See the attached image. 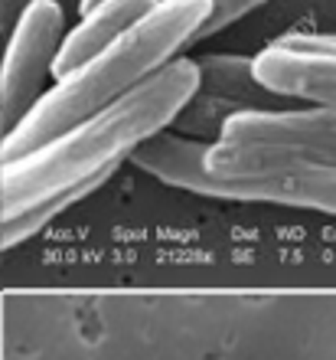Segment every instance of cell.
Returning a JSON list of instances; mask_svg holds the SVG:
<instances>
[{"instance_id":"cell-7","label":"cell","mask_w":336,"mask_h":360,"mask_svg":"<svg viewBox=\"0 0 336 360\" xmlns=\"http://www.w3.org/2000/svg\"><path fill=\"white\" fill-rule=\"evenodd\" d=\"M154 4H157V0H98L92 10L82 13V23L72 27L66 37H62L49 76L53 79L69 76L72 69L82 66L85 59H92L95 53H102L108 43L124 37L144 13L154 10Z\"/></svg>"},{"instance_id":"cell-10","label":"cell","mask_w":336,"mask_h":360,"mask_svg":"<svg viewBox=\"0 0 336 360\" xmlns=\"http://www.w3.org/2000/svg\"><path fill=\"white\" fill-rule=\"evenodd\" d=\"M288 46H304V49H333L336 53V33H290V37L278 39Z\"/></svg>"},{"instance_id":"cell-1","label":"cell","mask_w":336,"mask_h":360,"mask_svg":"<svg viewBox=\"0 0 336 360\" xmlns=\"http://www.w3.org/2000/svg\"><path fill=\"white\" fill-rule=\"evenodd\" d=\"M196 86V63L177 56L118 102L105 105L36 151L7 161L0 167V219L72 190L85 197L95 193L124 161H131L140 144L167 131Z\"/></svg>"},{"instance_id":"cell-13","label":"cell","mask_w":336,"mask_h":360,"mask_svg":"<svg viewBox=\"0 0 336 360\" xmlns=\"http://www.w3.org/2000/svg\"><path fill=\"white\" fill-rule=\"evenodd\" d=\"M0 167H4V158H0Z\"/></svg>"},{"instance_id":"cell-12","label":"cell","mask_w":336,"mask_h":360,"mask_svg":"<svg viewBox=\"0 0 336 360\" xmlns=\"http://www.w3.org/2000/svg\"><path fill=\"white\" fill-rule=\"evenodd\" d=\"M0 262H4V249H0Z\"/></svg>"},{"instance_id":"cell-9","label":"cell","mask_w":336,"mask_h":360,"mask_svg":"<svg viewBox=\"0 0 336 360\" xmlns=\"http://www.w3.org/2000/svg\"><path fill=\"white\" fill-rule=\"evenodd\" d=\"M264 4H268V0H209V13H206V20L196 27V33H193L189 43H199V39H209V37H215V33H222L225 27L238 23L242 17H248L252 10L264 7Z\"/></svg>"},{"instance_id":"cell-5","label":"cell","mask_w":336,"mask_h":360,"mask_svg":"<svg viewBox=\"0 0 336 360\" xmlns=\"http://www.w3.org/2000/svg\"><path fill=\"white\" fill-rule=\"evenodd\" d=\"M66 13L56 0H29L20 13L10 43L0 56V131L17 128L20 118L36 105L43 82L53 72Z\"/></svg>"},{"instance_id":"cell-6","label":"cell","mask_w":336,"mask_h":360,"mask_svg":"<svg viewBox=\"0 0 336 360\" xmlns=\"http://www.w3.org/2000/svg\"><path fill=\"white\" fill-rule=\"evenodd\" d=\"M255 82L274 98H304L336 108V53L271 43L252 59Z\"/></svg>"},{"instance_id":"cell-3","label":"cell","mask_w":336,"mask_h":360,"mask_svg":"<svg viewBox=\"0 0 336 360\" xmlns=\"http://www.w3.org/2000/svg\"><path fill=\"white\" fill-rule=\"evenodd\" d=\"M203 141H189L173 131H160L131 154V161L160 184L189 190L199 197L235 200V203H278L294 210H317L336 217V167L300 164L284 171L229 174L213 177L199 167Z\"/></svg>"},{"instance_id":"cell-2","label":"cell","mask_w":336,"mask_h":360,"mask_svg":"<svg viewBox=\"0 0 336 360\" xmlns=\"http://www.w3.org/2000/svg\"><path fill=\"white\" fill-rule=\"evenodd\" d=\"M209 13V0H157L150 13L134 23L124 37L85 59L69 76L56 79L53 89H43L36 105L0 138L4 164L36 151L46 141L102 112L105 105L147 82L154 72L173 63Z\"/></svg>"},{"instance_id":"cell-8","label":"cell","mask_w":336,"mask_h":360,"mask_svg":"<svg viewBox=\"0 0 336 360\" xmlns=\"http://www.w3.org/2000/svg\"><path fill=\"white\" fill-rule=\"evenodd\" d=\"M199 72L196 92L222 98L235 112H255V108H271L274 95L264 92L255 82V69L248 56H232V53H209V56L193 59Z\"/></svg>"},{"instance_id":"cell-11","label":"cell","mask_w":336,"mask_h":360,"mask_svg":"<svg viewBox=\"0 0 336 360\" xmlns=\"http://www.w3.org/2000/svg\"><path fill=\"white\" fill-rule=\"evenodd\" d=\"M95 4H98V0H82V13H85V10H92Z\"/></svg>"},{"instance_id":"cell-4","label":"cell","mask_w":336,"mask_h":360,"mask_svg":"<svg viewBox=\"0 0 336 360\" xmlns=\"http://www.w3.org/2000/svg\"><path fill=\"white\" fill-rule=\"evenodd\" d=\"M300 164L336 167V108H255L222 122L199 167L213 177L284 171Z\"/></svg>"}]
</instances>
